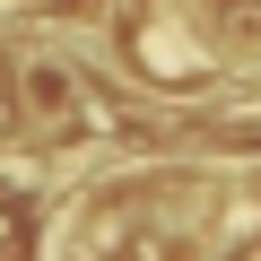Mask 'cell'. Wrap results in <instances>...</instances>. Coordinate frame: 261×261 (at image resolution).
I'll return each mask as SVG.
<instances>
[{
    "label": "cell",
    "mask_w": 261,
    "mask_h": 261,
    "mask_svg": "<svg viewBox=\"0 0 261 261\" xmlns=\"http://www.w3.org/2000/svg\"><path fill=\"white\" fill-rule=\"evenodd\" d=\"M18 96H27V122H35V130H53V140L96 130V105H87L79 70H70V61H53V53H35V61L18 70Z\"/></svg>",
    "instance_id": "6da1fadb"
}]
</instances>
